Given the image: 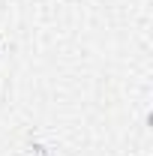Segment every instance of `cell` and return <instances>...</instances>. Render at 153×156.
<instances>
[]
</instances>
